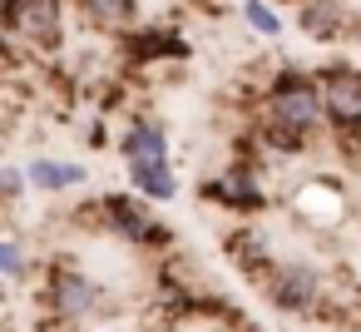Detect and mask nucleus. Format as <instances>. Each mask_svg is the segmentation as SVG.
<instances>
[{
  "label": "nucleus",
  "instance_id": "18",
  "mask_svg": "<svg viewBox=\"0 0 361 332\" xmlns=\"http://www.w3.org/2000/svg\"><path fill=\"white\" fill-rule=\"evenodd\" d=\"M90 332H139V327H124V322H94Z\"/></svg>",
  "mask_w": 361,
  "mask_h": 332
},
{
  "label": "nucleus",
  "instance_id": "3",
  "mask_svg": "<svg viewBox=\"0 0 361 332\" xmlns=\"http://www.w3.org/2000/svg\"><path fill=\"white\" fill-rule=\"evenodd\" d=\"M94 223L99 233H109V238H124L129 248H144V253H173V228L159 218V213H149L139 198H124V194H104V198H94L90 208H75V223Z\"/></svg>",
  "mask_w": 361,
  "mask_h": 332
},
{
  "label": "nucleus",
  "instance_id": "23",
  "mask_svg": "<svg viewBox=\"0 0 361 332\" xmlns=\"http://www.w3.org/2000/svg\"><path fill=\"white\" fill-rule=\"evenodd\" d=\"M0 332H6V327H0Z\"/></svg>",
  "mask_w": 361,
  "mask_h": 332
},
{
  "label": "nucleus",
  "instance_id": "17",
  "mask_svg": "<svg viewBox=\"0 0 361 332\" xmlns=\"http://www.w3.org/2000/svg\"><path fill=\"white\" fill-rule=\"evenodd\" d=\"M25 273H30V258H25V248H20L16 238H0V278L20 283Z\"/></svg>",
  "mask_w": 361,
  "mask_h": 332
},
{
  "label": "nucleus",
  "instance_id": "1",
  "mask_svg": "<svg viewBox=\"0 0 361 332\" xmlns=\"http://www.w3.org/2000/svg\"><path fill=\"white\" fill-rule=\"evenodd\" d=\"M35 302L50 312V327H45V332L94 327L99 317H109V312L124 307V302H114V292H109L94 273H85V268H75V263H50V268H45V283H40V292H35Z\"/></svg>",
  "mask_w": 361,
  "mask_h": 332
},
{
  "label": "nucleus",
  "instance_id": "21",
  "mask_svg": "<svg viewBox=\"0 0 361 332\" xmlns=\"http://www.w3.org/2000/svg\"><path fill=\"white\" fill-rule=\"evenodd\" d=\"M272 6H302V0H272Z\"/></svg>",
  "mask_w": 361,
  "mask_h": 332
},
{
  "label": "nucleus",
  "instance_id": "2",
  "mask_svg": "<svg viewBox=\"0 0 361 332\" xmlns=\"http://www.w3.org/2000/svg\"><path fill=\"white\" fill-rule=\"evenodd\" d=\"M257 119L267 129H282L302 144H317V134L326 129V109H322V90L312 80V70H297V65H277L262 85V105H257Z\"/></svg>",
  "mask_w": 361,
  "mask_h": 332
},
{
  "label": "nucleus",
  "instance_id": "4",
  "mask_svg": "<svg viewBox=\"0 0 361 332\" xmlns=\"http://www.w3.org/2000/svg\"><path fill=\"white\" fill-rule=\"evenodd\" d=\"M312 80L322 90L326 129H331L341 159H361V65L331 60V65H317Z\"/></svg>",
  "mask_w": 361,
  "mask_h": 332
},
{
  "label": "nucleus",
  "instance_id": "22",
  "mask_svg": "<svg viewBox=\"0 0 361 332\" xmlns=\"http://www.w3.org/2000/svg\"><path fill=\"white\" fill-rule=\"evenodd\" d=\"M0 169H6V164H0ZM0 203H6V198H0Z\"/></svg>",
  "mask_w": 361,
  "mask_h": 332
},
{
  "label": "nucleus",
  "instance_id": "15",
  "mask_svg": "<svg viewBox=\"0 0 361 332\" xmlns=\"http://www.w3.org/2000/svg\"><path fill=\"white\" fill-rule=\"evenodd\" d=\"M80 11L90 16L94 30H114V35H129L139 25V0H80Z\"/></svg>",
  "mask_w": 361,
  "mask_h": 332
},
{
  "label": "nucleus",
  "instance_id": "20",
  "mask_svg": "<svg viewBox=\"0 0 361 332\" xmlns=\"http://www.w3.org/2000/svg\"><path fill=\"white\" fill-rule=\"evenodd\" d=\"M198 11H223V0H193Z\"/></svg>",
  "mask_w": 361,
  "mask_h": 332
},
{
  "label": "nucleus",
  "instance_id": "6",
  "mask_svg": "<svg viewBox=\"0 0 361 332\" xmlns=\"http://www.w3.org/2000/svg\"><path fill=\"white\" fill-rule=\"evenodd\" d=\"M198 198H203V203H213V208H223V213H238V218H252V213H262V208L272 203V194H267L262 174H257V169H247V164H228L223 174L203 179Z\"/></svg>",
  "mask_w": 361,
  "mask_h": 332
},
{
  "label": "nucleus",
  "instance_id": "7",
  "mask_svg": "<svg viewBox=\"0 0 361 332\" xmlns=\"http://www.w3.org/2000/svg\"><path fill=\"white\" fill-rule=\"evenodd\" d=\"M223 253H228V263H233L247 283H257V287H262V278L282 263V243H277V233H272L267 223H252V218H243L238 228L223 233Z\"/></svg>",
  "mask_w": 361,
  "mask_h": 332
},
{
  "label": "nucleus",
  "instance_id": "5",
  "mask_svg": "<svg viewBox=\"0 0 361 332\" xmlns=\"http://www.w3.org/2000/svg\"><path fill=\"white\" fill-rule=\"evenodd\" d=\"M326 292H331V287H326L322 268L307 263V258H282V263L262 278L267 307H277V312H287V317H322Z\"/></svg>",
  "mask_w": 361,
  "mask_h": 332
},
{
  "label": "nucleus",
  "instance_id": "13",
  "mask_svg": "<svg viewBox=\"0 0 361 332\" xmlns=\"http://www.w3.org/2000/svg\"><path fill=\"white\" fill-rule=\"evenodd\" d=\"M25 184H30V189H40V194H70V189H80V184H85V164L40 154V159H30Z\"/></svg>",
  "mask_w": 361,
  "mask_h": 332
},
{
  "label": "nucleus",
  "instance_id": "8",
  "mask_svg": "<svg viewBox=\"0 0 361 332\" xmlns=\"http://www.w3.org/2000/svg\"><path fill=\"white\" fill-rule=\"evenodd\" d=\"M292 213H297V223H307V228H317V233L336 228V223L346 218V184H336V179H326V174L302 179L297 194H292Z\"/></svg>",
  "mask_w": 361,
  "mask_h": 332
},
{
  "label": "nucleus",
  "instance_id": "11",
  "mask_svg": "<svg viewBox=\"0 0 361 332\" xmlns=\"http://www.w3.org/2000/svg\"><path fill=\"white\" fill-rule=\"evenodd\" d=\"M124 50L129 60H188V40L178 30H159V25H134L124 35Z\"/></svg>",
  "mask_w": 361,
  "mask_h": 332
},
{
  "label": "nucleus",
  "instance_id": "10",
  "mask_svg": "<svg viewBox=\"0 0 361 332\" xmlns=\"http://www.w3.org/2000/svg\"><path fill=\"white\" fill-rule=\"evenodd\" d=\"M20 35L30 45H40V50H55L65 40V0H25Z\"/></svg>",
  "mask_w": 361,
  "mask_h": 332
},
{
  "label": "nucleus",
  "instance_id": "9",
  "mask_svg": "<svg viewBox=\"0 0 361 332\" xmlns=\"http://www.w3.org/2000/svg\"><path fill=\"white\" fill-rule=\"evenodd\" d=\"M351 6L346 0H302L297 6V30L312 40V45H336L351 35Z\"/></svg>",
  "mask_w": 361,
  "mask_h": 332
},
{
  "label": "nucleus",
  "instance_id": "19",
  "mask_svg": "<svg viewBox=\"0 0 361 332\" xmlns=\"http://www.w3.org/2000/svg\"><path fill=\"white\" fill-rule=\"evenodd\" d=\"M346 40H356V45H361V11L351 16V35H346Z\"/></svg>",
  "mask_w": 361,
  "mask_h": 332
},
{
  "label": "nucleus",
  "instance_id": "12",
  "mask_svg": "<svg viewBox=\"0 0 361 332\" xmlns=\"http://www.w3.org/2000/svg\"><path fill=\"white\" fill-rule=\"evenodd\" d=\"M119 154H124V164H159V159H169V134H164V124H154V119L129 124V129L119 134Z\"/></svg>",
  "mask_w": 361,
  "mask_h": 332
},
{
  "label": "nucleus",
  "instance_id": "14",
  "mask_svg": "<svg viewBox=\"0 0 361 332\" xmlns=\"http://www.w3.org/2000/svg\"><path fill=\"white\" fill-rule=\"evenodd\" d=\"M129 184H134V194H144L154 203H173L178 198V174H173L169 159H159V164H129Z\"/></svg>",
  "mask_w": 361,
  "mask_h": 332
},
{
  "label": "nucleus",
  "instance_id": "16",
  "mask_svg": "<svg viewBox=\"0 0 361 332\" xmlns=\"http://www.w3.org/2000/svg\"><path fill=\"white\" fill-rule=\"evenodd\" d=\"M238 16H243V25L257 30L262 40H277V35H282V16H277L272 0H238Z\"/></svg>",
  "mask_w": 361,
  "mask_h": 332
}]
</instances>
